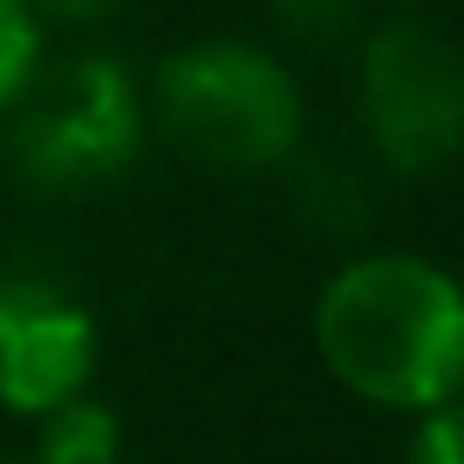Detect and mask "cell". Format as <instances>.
<instances>
[{
  "mask_svg": "<svg viewBox=\"0 0 464 464\" xmlns=\"http://www.w3.org/2000/svg\"><path fill=\"white\" fill-rule=\"evenodd\" d=\"M328 376L382 410H437L464 382V301L444 266L417 253H362L314 301Z\"/></svg>",
  "mask_w": 464,
  "mask_h": 464,
  "instance_id": "1",
  "label": "cell"
},
{
  "mask_svg": "<svg viewBox=\"0 0 464 464\" xmlns=\"http://www.w3.org/2000/svg\"><path fill=\"white\" fill-rule=\"evenodd\" d=\"M164 144L212 171H274L301 150L307 102L280 55L246 42H191L150 82Z\"/></svg>",
  "mask_w": 464,
  "mask_h": 464,
  "instance_id": "2",
  "label": "cell"
},
{
  "mask_svg": "<svg viewBox=\"0 0 464 464\" xmlns=\"http://www.w3.org/2000/svg\"><path fill=\"white\" fill-rule=\"evenodd\" d=\"M7 164L34 191H89L137 164L144 102L116 55L34 62L21 96L7 102Z\"/></svg>",
  "mask_w": 464,
  "mask_h": 464,
  "instance_id": "3",
  "label": "cell"
},
{
  "mask_svg": "<svg viewBox=\"0 0 464 464\" xmlns=\"http://www.w3.org/2000/svg\"><path fill=\"white\" fill-rule=\"evenodd\" d=\"M362 123L382 164L430 178L464 144V69L430 21H390L362 42Z\"/></svg>",
  "mask_w": 464,
  "mask_h": 464,
  "instance_id": "4",
  "label": "cell"
},
{
  "mask_svg": "<svg viewBox=\"0 0 464 464\" xmlns=\"http://www.w3.org/2000/svg\"><path fill=\"white\" fill-rule=\"evenodd\" d=\"M96 314L42 274L0 280V410L42 417L96 376Z\"/></svg>",
  "mask_w": 464,
  "mask_h": 464,
  "instance_id": "5",
  "label": "cell"
},
{
  "mask_svg": "<svg viewBox=\"0 0 464 464\" xmlns=\"http://www.w3.org/2000/svg\"><path fill=\"white\" fill-rule=\"evenodd\" d=\"M116 458H123V423L102 396L75 390L34 417V464H116Z\"/></svg>",
  "mask_w": 464,
  "mask_h": 464,
  "instance_id": "6",
  "label": "cell"
},
{
  "mask_svg": "<svg viewBox=\"0 0 464 464\" xmlns=\"http://www.w3.org/2000/svg\"><path fill=\"white\" fill-rule=\"evenodd\" d=\"M34 62H42V21L28 14V0H0V110L21 96Z\"/></svg>",
  "mask_w": 464,
  "mask_h": 464,
  "instance_id": "7",
  "label": "cell"
},
{
  "mask_svg": "<svg viewBox=\"0 0 464 464\" xmlns=\"http://www.w3.org/2000/svg\"><path fill=\"white\" fill-rule=\"evenodd\" d=\"M274 21L307 48H328V42H348L362 28V0H274Z\"/></svg>",
  "mask_w": 464,
  "mask_h": 464,
  "instance_id": "8",
  "label": "cell"
},
{
  "mask_svg": "<svg viewBox=\"0 0 464 464\" xmlns=\"http://www.w3.org/2000/svg\"><path fill=\"white\" fill-rule=\"evenodd\" d=\"M403 464H464V450H458V410H450V403L417 410V430H410Z\"/></svg>",
  "mask_w": 464,
  "mask_h": 464,
  "instance_id": "9",
  "label": "cell"
},
{
  "mask_svg": "<svg viewBox=\"0 0 464 464\" xmlns=\"http://www.w3.org/2000/svg\"><path fill=\"white\" fill-rule=\"evenodd\" d=\"M110 7H116V0H28L34 21H69V28H75V21H102Z\"/></svg>",
  "mask_w": 464,
  "mask_h": 464,
  "instance_id": "10",
  "label": "cell"
},
{
  "mask_svg": "<svg viewBox=\"0 0 464 464\" xmlns=\"http://www.w3.org/2000/svg\"><path fill=\"white\" fill-rule=\"evenodd\" d=\"M0 464H34V458H0Z\"/></svg>",
  "mask_w": 464,
  "mask_h": 464,
  "instance_id": "11",
  "label": "cell"
}]
</instances>
